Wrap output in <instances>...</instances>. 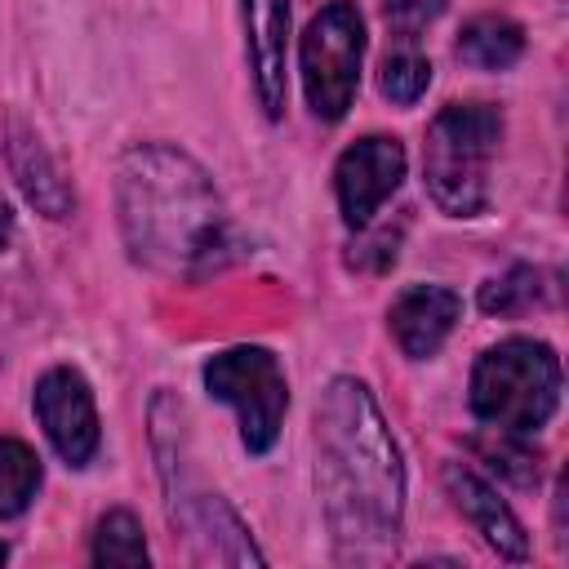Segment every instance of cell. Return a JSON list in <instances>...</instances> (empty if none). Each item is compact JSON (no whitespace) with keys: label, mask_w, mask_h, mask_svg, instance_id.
<instances>
[{"label":"cell","mask_w":569,"mask_h":569,"mask_svg":"<svg viewBox=\"0 0 569 569\" xmlns=\"http://www.w3.org/2000/svg\"><path fill=\"white\" fill-rule=\"evenodd\" d=\"M316 480L342 560H387L400 542V449L356 378H333L316 405Z\"/></svg>","instance_id":"1"},{"label":"cell","mask_w":569,"mask_h":569,"mask_svg":"<svg viewBox=\"0 0 569 569\" xmlns=\"http://www.w3.org/2000/svg\"><path fill=\"white\" fill-rule=\"evenodd\" d=\"M502 138V116L485 102L445 107L422 147V178L449 218H471L489 200V160Z\"/></svg>","instance_id":"4"},{"label":"cell","mask_w":569,"mask_h":569,"mask_svg":"<svg viewBox=\"0 0 569 569\" xmlns=\"http://www.w3.org/2000/svg\"><path fill=\"white\" fill-rule=\"evenodd\" d=\"M360 58H365V18L356 0L325 4L302 36V89L320 120L347 116L360 84Z\"/></svg>","instance_id":"6"},{"label":"cell","mask_w":569,"mask_h":569,"mask_svg":"<svg viewBox=\"0 0 569 569\" xmlns=\"http://www.w3.org/2000/svg\"><path fill=\"white\" fill-rule=\"evenodd\" d=\"M9 236H13V209H9V200L0 196V249L9 244Z\"/></svg>","instance_id":"18"},{"label":"cell","mask_w":569,"mask_h":569,"mask_svg":"<svg viewBox=\"0 0 569 569\" xmlns=\"http://www.w3.org/2000/svg\"><path fill=\"white\" fill-rule=\"evenodd\" d=\"M116 209L129 253L160 276H209L231 249V222L213 178L169 142H142L120 156Z\"/></svg>","instance_id":"2"},{"label":"cell","mask_w":569,"mask_h":569,"mask_svg":"<svg viewBox=\"0 0 569 569\" xmlns=\"http://www.w3.org/2000/svg\"><path fill=\"white\" fill-rule=\"evenodd\" d=\"M542 298V280L533 267H511L502 280H489L480 289V307L489 316H520Z\"/></svg>","instance_id":"16"},{"label":"cell","mask_w":569,"mask_h":569,"mask_svg":"<svg viewBox=\"0 0 569 569\" xmlns=\"http://www.w3.org/2000/svg\"><path fill=\"white\" fill-rule=\"evenodd\" d=\"M98 565H147V538L133 511H107L93 533Z\"/></svg>","instance_id":"15"},{"label":"cell","mask_w":569,"mask_h":569,"mask_svg":"<svg viewBox=\"0 0 569 569\" xmlns=\"http://www.w3.org/2000/svg\"><path fill=\"white\" fill-rule=\"evenodd\" d=\"M36 418L67 467H84L98 449V409L89 382L58 365L36 382Z\"/></svg>","instance_id":"7"},{"label":"cell","mask_w":569,"mask_h":569,"mask_svg":"<svg viewBox=\"0 0 569 569\" xmlns=\"http://www.w3.org/2000/svg\"><path fill=\"white\" fill-rule=\"evenodd\" d=\"M36 489H40V458L31 453V445L0 436V520L22 516Z\"/></svg>","instance_id":"14"},{"label":"cell","mask_w":569,"mask_h":569,"mask_svg":"<svg viewBox=\"0 0 569 569\" xmlns=\"http://www.w3.org/2000/svg\"><path fill=\"white\" fill-rule=\"evenodd\" d=\"M520 53H525V31H520V22H511L502 13H480L458 36V58L476 71H502Z\"/></svg>","instance_id":"13"},{"label":"cell","mask_w":569,"mask_h":569,"mask_svg":"<svg viewBox=\"0 0 569 569\" xmlns=\"http://www.w3.org/2000/svg\"><path fill=\"white\" fill-rule=\"evenodd\" d=\"M400 178H405V147L396 138L369 133V138L351 142L338 156V169H333L342 218L351 227H365L378 213V204L400 187Z\"/></svg>","instance_id":"8"},{"label":"cell","mask_w":569,"mask_h":569,"mask_svg":"<svg viewBox=\"0 0 569 569\" xmlns=\"http://www.w3.org/2000/svg\"><path fill=\"white\" fill-rule=\"evenodd\" d=\"M458 316H462V302L453 289L413 284L391 302V338L409 360H427L445 347Z\"/></svg>","instance_id":"10"},{"label":"cell","mask_w":569,"mask_h":569,"mask_svg":"<svg viewBox=\"0 0 569 569\" xmlns=\"http://www.w3.org/2000/svg\"><path fill=\"white\" fill-rule=\"evenodd\" d=\"M427 84H431V62H427L422 53H413V49H400V53H391V58L382 62L378 89H382L391 102L409 107V102H418V98L427 93Z\"/></svg>","instance_id":"17"},{"label":"cell","mask_w":569,"mask_h":569,"mask_svg":"<svg viewBox=\"0 0 569 569\" xmlns=\"http://www.w3.org/2000/svg\"><path fill=\"white\" fill-rule=\"evenodd\" d=\"M209 396L240 413V440L249 453H267L289 409V382L267 347H227L204 365Z\"/></svg>","instance_id":"5"},{"label":"cell","mask_w":569,"mask_h":569,"mask_svg":"<svg viewBox=\"0 0 569 569\" xmlns=\"http://www.w3.org/2000/svg\"><path fill=\"white\" fill-rule=\"evenodd\" d=\"M4 556H9V551H4V542H0V560H4Z\"/></svg>","instance_id":"19"},{"label":"cell","mask_w":569,"mask_h":569,"mask_svg":"<svg viewBox=\"0 0 569 569\" xmlns=\"http://www.w3.org/2000/svg\"><path fill=\"white\" fill-rule=\"evenodd\" d=\"M9 164H13L18 187L27 191V200L40 213H49V218H67L71 213V187L62 182L58 164L49 160V151L18 124L9 129Z\"/></svg>","instance_id":"12"},{"label":"cell","mask_w":569,"mask_h":569,"mask_svg":"<svg viewBox=\"0 0 569 569\" xmlns=\"http://www.w3.org/2000/svg\"><path fill=\"white\" fill-rule=\"evenodd\" d=\"M560 405V360L547 342L507 338L471 369V413L489 431L529 436Z\"/></svg>","instance_id":"3"},{"label":"cell","mask_w":569,"mask_h":569,"mask_svg":"<svg viewBox=\"0 0 569 569\" xmlns=\"http://www.w3.org/2000/svg\"><path fill=\"white\" fill-rule=\"evenodd\" d=\"M445 489H449L453 507L476 525V533H480L498 556H507V560H525V556H529V538H525L520 520H516L511 507L493 493V485H485L471 467L449 462V467H445Z\"/></svg>","instance_id":"11"},{"label":"cell","mask_w":569,"mask_h":569,"mask_svg":"<svg viewBox=\"0 0 569 569\" xmlns=\"http://www.w3.org/2000/svg\"><path fill=\"white\" fill-rule=\"evenodd\" d=\"M244 9V49H249V71L262 111L276 120L284 111V58H289V0H240Z\"/></svg>","instance_id":"9"}]
</instances>
